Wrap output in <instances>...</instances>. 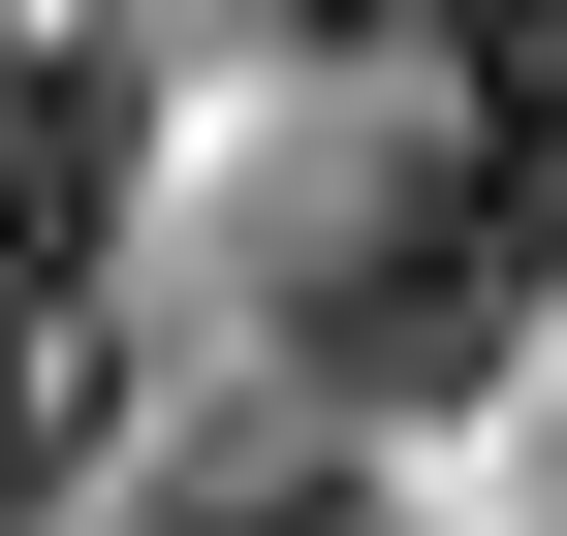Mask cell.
<instances>
[{"label":"cell","mask_w":567,"mask_h":536,"mask_svg":"<svg viewBox=\"0 0 567 536\" xmlns=\"http://www.w3.org/2000/svg\"><path fill=\"white\" fill-rule=\"evenodd\" d=\"M252 316H284L316 411H473V379L567 316V126H410V158H347Z\"/></svg>","instance_id":"6da1fadb"},{"label":"cell","mask_w":567,"mask_h":536,"mask_svg":"<svg viewBox=\"0 0 567 536\" xmlns=\"http://www.w3.org/2000/svg\"><path fill=\"white\" fill-rule=\"evenodd\" d=\"M347 63H410V126H567V0H316Z\"/></svg>","instance_id":"7a4b0ae2"},{"label":"cell","mask_w":567,"mask_h":536,"mask_svg":"<svg viewBox=\"0 0 567 536\" xmlns=\"http://www.w3.org/2000/svg\"><path fill=\"white\" fill-rule=\"evenodd\" d=\"M126 536H379V474H347V442H158Z\"/></svg>","instance_id":"3957f363"},{"label":"cell","mask_w":567,"mask_h":536,"mask_svg":"<svg viewBox=\"0 0 567 536\" xmlns=\"http://www.w3.org/2000/svg\"><path fill=\"white\" fill-rule=\"evenodd\" d=\"M221 32H316V0H221Z\"/></svg>","instance_id":"277c9868"}]
</instances>
